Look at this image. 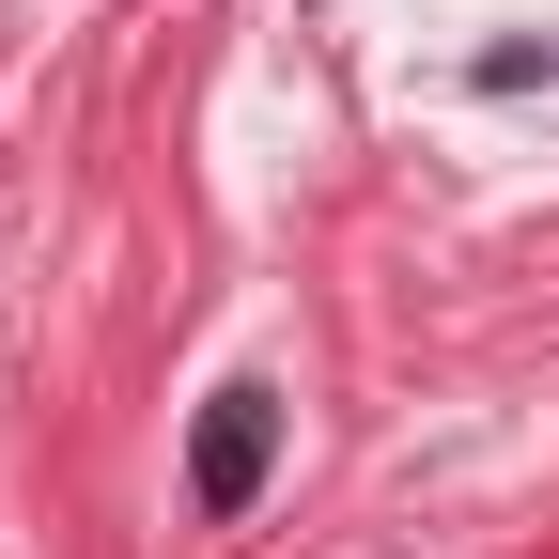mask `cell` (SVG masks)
I'll use <instances>...</instances> for the list:
<instances>
[{"label":"cell","mask_w":559,"mask_h":559,"mask_svg":"<svg viewBox=\"0 0 559 559\" xmlns=\"http://www.w3.org/2000/svg\"><path fill=\"white\" fill-rule=\"evenodd\" d=\"M264 466H280V389H218L202 436H187V498H202V513H249Z\"/></svg>","instance_id":"obj_1"}]
</instances>
